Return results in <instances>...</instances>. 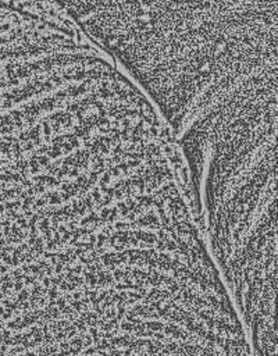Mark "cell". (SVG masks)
I'll return each instance as SVG.
<instances>
[{
	"instance_id": "1",
	"label": "cell",
	"mask_w": 278,
	"mask_h": 356,
	"mask_svg": "<svg viewBox=\"0 0 278 356\" xmlns=\"http://www.w3.org/2000/svg\"><path fill=\"white\" fill-rule=\"evenodd\" d=\"M143 92L192 175L277 145V0H56Z\"/></svg>"
}]
</instances>
